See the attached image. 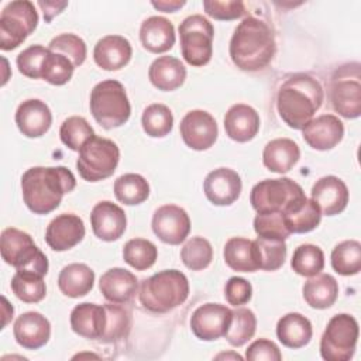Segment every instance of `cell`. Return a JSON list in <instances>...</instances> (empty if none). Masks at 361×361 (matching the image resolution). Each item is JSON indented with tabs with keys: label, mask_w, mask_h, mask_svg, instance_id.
<instances>
[{
	"label": "cell",
	"mask_w": 361,
	"mask_h": 361,
	"mask_svg": "<svg viewBox=\"0 0 361 361\" xmlns=\"http://www.w3.org/2000/svg\"><path fill=\"white\" fill-rule=\"evenodd\" d=\"M75 188L76 179L66 166H32L21 176L23 200L34 214L54 212Z\"/></svg>",
	"instance_id": "obj_1"
},
{
	"label": "cell",
	"mask_w": 361,
	"mask_h": 361,
	"mask_svg": "<svg viewBox=\"0 0 361 361\" xmlns=\"http://www.w3.org/2000/svg\"><path fill=\"white\" fill-rule=\"evenodd\" d=\"M276 51L269 25L257 17H245L230 39V56L241 71L257 72L267 68Z\"/></svg>",
	"instance_id": "obj_2"
},
{
	"label": "cell",
	"mask_w": 361,
	"mask_h": 361,
	"mask_svg": "<svg viewBox=\"0 0 361 361\" xmlns=\"http://www.w3.org/2000/svg\"><path fill=\"white\" fill-rule=\"evenodd\" d=\"M322 85L307 73H293L281 86L276 94L279 117L295 130H302L323 103Z\"/></svg>",
	"instance_id": "obj_3"
},
{
	"label": "cell",
	"mask_w": 361,
	"mask_h": 361,
	"mask_svg": "<svg viewBox=\"0 0 361 361\" xmlns=\"http://www.w3.org/2000/svg\"><path fill=\"white\" fill-rule=\"evenodd\" d=\"M189 296V281L178 269H164L141 282L138 299L151 313H166L182 305Z\"/></svg>",
	"instance_id": "obj_4"
},
{
	"label": "cell",
	"mask_w": 361,
	"mask_h": 361,
	"mask_svg": "<svg viewBox=\"0 0 361 361\" xmlns=\"http://www.w3.org/2000/svg\"><path fill=\"white\" fill-rule=\"evenodd\" d=\"M306 200L299 183L289 178L264 179L250 193V203L257 213H282L296 210Z\"/></svg>",
	"instance_id": "obj_5"
},
{
	"label": "cell",
	"mask_w": 361,
	"mask_h": 361,
	"mask_svg": "<svg viewBox=\"0 0 361 361\" xmlns=\"http://www.w3.org/2000/svg\"><path fill=\"white\" fill-rule=\"evenodd\" d=\"M89 107L93 118L106 130L121 127L131 114L126 89L114 79L103 80L92 89Z\"/></svg>",
	"instance_id": "obj_6"
},
{
	"label": "cell",
	"mask_w": 361,
	"mask_h": 361,
	"mask_svg": "<svg viewBox=\"0 0 361 361\" xmlns=\"http://www.w3.org/2000/svg\"><path fill=\"white\" fill-rule=\"evenodd\" d=\"M1 258L16 271H30L45 276L48 272L47 255L35 245L32 237L14 227L4 228L0 238Z\"/></svg>",
	"instance_id": "obj_7"
},
{
	"label": "cell",
	"mask_w": 361,
	"mask_h": 361,
	"mask_svg": "<svg viewBox=\"0 0 361 361\" xmlns=\"http://www.w3.org/2000/svg\"><path fill=\"white\" fill-rule=\"evenodd\" d=\"M120 161L117 144L109 138L92 137L79 149L76 168L79 175L87 182H99L110 178Z\"/></svg>",
	"instance_id": "obj_8"
},
{
	"label": "cell",
	"mask_w": 361,
	"mask_h": 361,
	"mask_svg": "<svg viewBox=\"0 0 361 361\" xmlns=\"http://www.w3.org/2000/svg\"><path fill=\"white\" fill-rule=\"evenodd\" d=\"M358 341V323L347 313L333 316L320 338V355L326 361H348Z\"/></svg>",
	"instance_id": "obj_9"
},
{
	"label": "cell",
	"mask_w": 361,
	"mask_h": 361,
	"mask_svg": "<svg viewBox=\"0 0 361 361\" xmlns=\"http://www.w3.org/2000/svg\"><path fill=\"white\" fill-rule=\"evenodd\" d=\"M179 37L182 56L189 65L203 66L210 62L214 28L206 17L200 14L186 17L179 25Z\"/></svg>",
	"instance_id": "obj_10"
},
{
	"label": "cell",
	"mask_w": 361,
	"mask_h": 361,
	"mask_svg": "<svg viewBox=\"0 0 361 361\" xmlns=\"http://www.w3.org/2000/svg\"><path fill=\"white\" fill-rule=\"evenodd\" d=\"M38 25V13L28 0L8 3L0 16V48L16 49Z\"/></svg>",
	"instance_id": "obj_11"
},
{
	"label": "cell",
	"mask_w": 361,
	"mask_h": 361,
	"mask_svg": "<svg viewBox=\"0 0 361 361\" xmlns=\"http://www.w3.org/2000/svg\"><path fill=\"white\" fill-rule=\"evenodd\" d=\"M330 102L336 113L345 118L361 114V75L360 65L351 63L338 68L330 82Z\"/></svg>",
	"instance_id": "obj_12"
},
{
	"label": "cell",
	"mask_w": 361,
	"mask_h": 361,
	"mask_svg": "<svg viewBox=\"0 0 361 361\" xmlns=\"http://www.w3.org/2000/svg\"><path fill=\"white\" fill-rule=\"evenodd\" d=\"M233 317V310L220 303H204L190 317L193 334L203 341H214L224 337Z\"/></svg>",
	"instance_id": "obj_13"
},
{
	"label": "cell",
	"mask_w": 361,
	"mask_h": 361,
	"mask_svg": "<svg viewBox=\"0 0 361 361\" xmlns=\"http://www.w3.org/2000/svg\"><path fill=\"white\" fill-rule=\"evenodd\" d=\"M183 142L195 151L209 149L217 140L219 128L214 117L206 110H190L179 126Z\"/></svg>",
	"instance_id": "obj_14"
},
{
	"label": "cell",
	"mask_w": 361,
	"mask_h": 361,
	"mask_svg": "<svg viewBox=\"0 0 361 361\" xmlns=\"http://www.w3.org/2000/svg\"><path fill=\"white\" fill-rule=\"evenodd\" d=\"M152 231L165 244L179 245L190 231L189 214L176 204H164L154 212Z\"/></svg>",
	"instance_id": "obj_15"
},
{
	"label": "cell",
	"mask_w": 361,
	"mask_h": 361,
	"mask_svg": "<svg viewBox=\"0 0 361 361\" xmlns=\"http://www.w3.org/2000/svg\"><path fill=\"white\" fill-rule=\"evenodd\" d=\"M243 183L240 175L230 168H217L207 173L203 190L210 203L216 206H230L241 195Z\"/></svg>",
	"instance_id": "obj_16"
},
{
	"label": "cell",
	"mask_w": 361,
	"mask_h": 361,
	"mask_svg": "<svg viewBox=\"0 0 361 361\" xmlns=\"http://www.w3.org/2000/svg\"><path fill=\"white\" fill-rule=\"evenodd\" d=\"M90 224L97 238L102 241H116L126 231L127 217L118 204L102 200L92 209Z\"/></svg>",
	"instance_id": "obj_17"
},
{
	"label": "cell",
	"mask_w": 361,
	"mask_h": 361,
	"mask_svg": "<svg viewBox=\"0 0 361 361\" xmlns=\"http://www.w3.org/2000/svg\"><path fill=\"white\" fill-rule=\"evenodd\" d=\"M83 220L73 213L56 216L45 230V241L54 251H68L85 237Z\"/></svg>",
	"instance_id": "obj_18"
},
{
	"label": "cell",
	"mask_w": 361,
	"mask_h": 361,
	"mask_svg": "<svg viewBox=\"0 0 361 361\" xmlns=\"http://www.w3.org/2000/svg\"><path fill=\"white\" fill-rule=\"evenodd\" d=\"M302 135L306 144L317 151L334 148L344 137V126L334 114H322L312 118L303 128Z\"/></svg>",
	"instance_id": "obj_19"
},
{
	"label": "cell",
	"mask_w": 361,
	"mask_h": 361,
	"mask_svg": "<svg viewBox=\"0 0 361 361\" xmlns=\"http://www.w3.org/2000/svg\"><path fill=\"white\" fill-rule=\"evenodd\" d=\"M348 197L347 185L334 175L323 176L312 186V200L326 216L340 214L347 207Z\"/></svg>",
	"instance_id": "obj_20"
},
{
	"label": "cell",
	"mask_w": 361,
	"mask_h": 361,
	"mask_svg": "<svg viewBox=\"0 0 361 361\" xmlns=\"http://www.w3.org/2000/svg\"><path fill=\"white\" fill-rule=\"evenodd\" d=\"M16 124L20 133L28 138L42 137L52 124V113L45 102L28 99L16 110Z\"/></svg>",
	"instance_id": "obj_21"
},
{
	"label": "cell",
	"mask_w": 361,
	"mask_h": 361,
	"mask_svg": "<svg viewBox=\"0 0 361 361\" xmlns=\"http://www.w3.org/2000/svg\"><path fill=\"white\" fill-rule=\"evenodd\" d=\"M13 334L23 348L38 350L48 343L51 337V324L41 313L25 312L14 322Z\"/></svg>",
	"instance_id": "obj_22"
},
{
	"label": "cell",
	"mask_w": 361,
	"mask_h": 361,
	"mask_svg": "<svg viewBox=\"0 0 361 361\" xmlns=\"http://www.w3.org/2000/svg\"><path fill=\"white\" fill-rule=\"evenodd\" d=\"M99 289L110 303H128L138 290L137 276L124 268L107 269L99 281Z\"/></svg>",
	"instance_id": "obj_23"
},
{
	"label": "cell",
	"mask_w": 361,
	"mask_h": 361,
	"mask_svg": "<svg viewBox=\"0 0 361 361\" xmlns=\"http://www.w3.org/2000/svg\"><path fill=\"white\" fill-rule=\"evenodd\" d=\"M107 313L104 305L96 303H79L71 312L72 330L87 340H100L106 330Z\"/></svg>",
	"instance_id": "obj_24"
},
{
	"label": "cell",
	"mask_w": 361,
	"mask_h": 361,
	"mask_svg": "<svg viewBox=\"0 0 361 361\" xmlns=\"http://www.w3.org/2000/svg\"><path fill=\"white\" fill-rule=\"evenodd\" d=\"M133 55L131 44L123 35H106L97 41L93 58L99 68L104 71H118L124 68Z\"/></svg>",
	"instance_id": "obj_25"
},
{
	"label": "cell",
	"mask_w": 361,
	"mask_h": 361,
	"mask_svg": "<svg viewBox=\"0 0 361 361\" xmlns=\"http://www.w3.org/2000/svg\"><path fill=\"white\" fill-rule=\"evenodd\" d=\"M224 130L233 141H251L259 131V114L248 104H234L224 116Z\"/></svg>",
	"instance_id": "obj_26"
},
{
	"label": "cell",
	"mask_w": 361,
	"mask_h": 361,
	"mask_svg": "<svg viewBox=\"0 0 361 361\" xmlns=\"http://www.w3.org/2000/svg\"><path fill=\"white\" fill-rule=\"evenodd\" d=\"M140 41L148 52H166L175 44V28L172 23L165 17H148L140 27Z\"/></svg>",
	"instance_id": "obj_27"
},
{
	"label": "cell",
	"mask_w": 361,
	"mask_h": 361,
	"mask_svg": "<svg viewBox=\"0 0 361 361\" xmlns=\"http://www.w3.org/2000/svg\"><path fill=\"white\" fill-rule=\"evenodd\" d=\"M148 78L158 90L172 92L185 83L186 68L180 59L164 55L151 63L148 69Z\"/></svg>",
	"instance_id": "obj_28"
},
{
	"label": "cell",
	"mask_w": 361,
	"mask_h": 361,
	"mask_svg": "<svg viewBox=\"0 0 361 361\" xmlns=\"http://www.w3.org/2000/svg\"><path fill=\"white\" fill-rule=\"evenodd\" d=\"M224 262L238 272H255L261 269L259 254L255 241L244 237L230 238L223 250Z\"/></svg>",
	"instance_id": "obj_29"
},
{
	"label": "cell",
	"mask_w": 361,
	"mask_h": 361,
	"mask_svg": "<svg viewBox=\"0 0 361 361\" xmlns=\"http://www.w3.org/2000/svg\"><path fill=\"white\" fill-rule=\"evenodd\" d=\"M299 145L290 138L271 140L262 152V162L265 168L275 173L289 172L299 161Z\"/></svg>",
	"instance_id": "obj_30"
},
{
	"label": "cell",
	"mask_w": 361,
	"mask_h": 361,
	"mask_svg": "<svg viewBox=\"0 0 361 361\" xmlns=\"http://www.w3.org/2000/svg\"><path fill=\"white\" fill-rule=\"evenodd\" d=\"M312 336V323L300 313H286L276 323V337L288 348L296 350L307 345Z\"/></svg>",
	"instance_id": "obj_31"
},
{
	"label": "cell",
	"mask_w": 361,
	"mask_h": 361,
	"mask_svg": "<svg viewBox=\"0 0 361 361\" xmlns=\"http://www.w3.org/2000/svg\"><path fill=\"white\" fill-rule=\"evenodd\" d=\"M94 283V272L90 267L73 262L62 268L58 275V288L68 298H80L87 295Z\"/></svg>",
	"instance_id": "obj_32"
},
{
	"label": "cell",
	"mask_w": 361,
	"mask_h": 361,
	"mask_svg": "<svg viewBox=\"0 0 361 361\" xmlns=\"http://www.w3.org/2000/svg\"><path fill=\"white\" fill-rule=\"evenodd\" d=\"M303 299L313 309H327L334 305L338 296V283L329 274L310 276L303 285Z\"/></svg>",
	"instance_id": "obj_33"
},
{
	"label": "cell",
	"mask_w": 361,
	"mask_h": 361,
	"mask_svg": "<svg viewBox=\"0 0 361 361\" xmlns=\"http://www.w3.org/2000/svg\"><path fill=\"white\" fill-rule=\"evenodd\" d=\"M114 195L120 203L127 206L140 204L148 199L149 185L138 173H124L114 182Z\"/></svg>",
	"instance_id": "obj_34"
},
{
	"label": "cell",
	"mask_w": 361,
	"mask_h": 361,
	"mask_svg": "<svg viewBox=\"0 0 361 361\" xmlns=\"http://www.w3.org/2000/svg\"><path fill=\"white\" fill-rule=\"evenodd\" d=\"M13 293L25 303H38L47 295L44 276L30 271H16L11 278Z\"/></svg>",
	"instance_id": "obj_35"
},
{
	"label": "cell",
	"mask_w": 361,
	"mask_h": 361,
	"mask_svg": "<svg viewBox=\"0 0 361 361\" xmlns=\"http://www.w3.org/2000/svg\"><path fill=\"white\" fill-rule=\"evenodd\" d=\"M331 267L340 275H357L361 269V244L357 240L337 244L331 251Z\"/></svg>",
	"instance_id": "obj_36"
},
{
	"label": "cell",
	"mask_w": 361,
	"mask_h": 361,
	"mask_svg": "<svg viewBox=\"0 0 361 361\" xmlns=\"http://www.w3.org/2000/svg\"><path fill=\"white\" fill-rule=\"evenodd\" d=\"M141 124L147 135L162 138L172 131L173 116L168 106L162 103H154L144 109Z\"/></svg>",
	"instance_id": "obj_37"
},
{
	"label": "cell",
	"mask_w": 361,
	"mask_h": 361,
	"mask_svg": "<svg viewBox=\"0 0 361 361\" xmlns=\"http://www.w3.org/2000/svg\"><path fill=\"white\" fill-rule=\"evenodd\" d=\"M158 257L154 243L145 238H131L123 247V259L137 271L151 268Z\"/></svg>",
	"instance_id": "obj_38"
},
{
	"label": "cell",
	"mask_w": 361,
	"mask_h": 361,
	"mask_svg": "<svg viewBox=\"0 0 361 361\" xmlns=\"http://www.w3.org/2000/svg\"><path fill=\"white\" fill-rule=\"evenodd\" d=\"M257 330V317L252 310L247 307H237L233 310V317L227 333L224 334L226 340L233 347H241L248 340L252 338Z\"/></svg>",
	"instance_id": "obj_39"
},
{
	"label": "cell",
	"mask_w": 361,
	"mask_h": 361,
	"mask_svg": "<svg viewBox=\"0 0 361 361\" xmlns=\"http://www.w3.org/2000/svg\"><path fill=\"white\" fill-rule=\"evenodd\" d=\"M283 219L290 234H302L309 233L319 226L322 220V212L312 199L306 197V200L296 210L285 214Z\"/></svg>",
	"instance_id": "obj_40"
},
{
	"label": "cell",
	"mask_w": 361,
	"mask_h": 361,
	"mask_svg": "<svg viewBox=\"0 0 361 361\" xmlns=\"http://www.w3.org/2000/svg\"><path fill=\"white\" fill-rule=\"evenodd\" d=\"M290 267L302 276L317 275L324 267V254L317 245L302 244L293 251Z\"/></svg>",
	"instance_id": "obj_41"
},
{
	"label": "cell",
	"mask_w": 361,
	"mask_h": 361,
	"mask_svg": "<svg viewBox=\"0 0 361 361\" xmlns=\"http://www.w3.org/2000/svg\"><path fill=\"white\" fill-rule=\"evenodd\" d=\"M94 131L92 126L87 123L86 118L80 116H72L68 117L61 128H59V137L61 141L72 151H78L83 147L86 141H89L92 137H94Z\"/></svg>",
	"instance_id": "obj_42"
},
{
	"label": "cell",
	"mask_w": 361,
	"mask_h": 361,
	"mask_svg": "<svg viewBox=\"0 0 361 361\" xmlns=\"http://www.w3.org/2000/svg\"><path fill=\"white\" fill-rule=\"evenodd\" d=\"M180 259L186 268L202 271L207 268L213 259L212 244L203 237H192L180 250Z\"/></svg>",
	"instance_id": "obj_43"
},
{
	"label": "cell",
	"mask_w": 361,
	"mask_h": 361,
	"mask_svg": "<svg viewBox=\"0 0 361 361\" xmlns=\"http://www.w3.org/2000/svg\"><path fill=\"white\" fill-rule=\"evenodd\" d=\"M104 309L107 313V324L99 341L107 344V343H116L127 337L131 327L130 313L124 307L118 306L117 303H107L104 305Z\"/></svg>",
	"instance_id": "obj_44"
},
{
	"label": "cell",
	"mask_w": 361,
	"mask_h": 361,
	"mask_svg": "<svg viewBox=\"0 0 361 361\" xmlns=\"http://www.w3.org/2000/svg\"><path fill=\"white\" fill-rule=\"evenodd\" d=\"M73 69V63L65 55L49 49L42 63L41 79L47 80L51 85L62 86L71 80Z\"/></svg>",
	"instance_id": "obj_45"
},
{
	"label": "cell",
	"mask_w": 361,
	"mask_h": 361,
	"mask_svg": "<svg viewBox=\"0 0 361 361\" xmlns=\"http://www.w3.org/2000/svg\"><path fill=\"white\" fill-rule=\"evenodd\" d=\"M48 48L54 52L65 55L73 63L75 68L80 66L85 62L87 54L85 41L80 37L71 32H65L52 38Z\"/></svg>",
	"instance_id": "obj_46"
},
{
	"label": "cell",
	"mask_w": 361,
	"mask_h": 361,
	"mask_svg": "<svg viewBox=\"0 0 361 361\" xmlns=\"http://www.w3.org/2000/svg\"><path fill=\"white\" fill-rule=\"evenodd\" d=\"M254 241L258 248L261 269L276 271L283 265L285 258H286L285 240L257 237V240H254Z\"/></svg>",
	"instance_id": "obj_47"
},
{
	"label": "cell",
	"mask_w": 361,
	"mask_h": 361,
	"mask_svg": "<svg viewBox=\"0 0 361 361\" xmlns=\"http://www.w3.org/2000/svg\"><path fill=\"white\" fill-rule=\"evenodd\" d=\"M254 230L258 237L286 240L290 231L286 227L282 213H258L254 219Z\"/></svg>",
	"instance_id": "obj_48"
},
{
	"label": "cell",
	"mask_w": 361,
	"mask_h": 361,
	"mask_svg": "<svg viewBox=\"0 0 361 361\" xmlns=\"http://www.w3.org/2000/svg\"><path fill=\"white\" fill-rule=\"evenodd\" d=\"M48 52H49V48H45L38 44L31 45L24 51H21L17 56V68L20 73L31 79H41L42 63Z\"/></svg>",
	"instance_id": "obj_49"
},
{
	"label": "cell",
	"mask_w": 361,
	"mask_h": 361,
	"mask_svg": "<svg viewBox=\"0 0 361 361\" xmlns=\"http://www.w3.org/2000/svg\"><path fill=\"white\" fill-rule=\"evenodd\" d=\"M203 8L207 16H210L214 20L221 21H230L240 18L245 13V6L240 0H204Z\"/></svg>",
	"instance_id": "obj_50"
},
{
	"label": "cell",
	"mask_w": 361,
	"mask_h": 361,
	"mask_svg": "<svg viewBox=\"0 0 361 361\" xmlns=\"http://www.w3.org/2000/svg\"><path fill=\"white\" fill-rule=\"evenodd\" d=\"M252 296V286L251 283L241 278V276H231L224 286V298L226 300L238 307L241 305H245L251 300Z\"/></svg>",
	"instance_id": "obj_51"
},
{
	"label": "cell",
	"mask_w": 361,
	"mask_h": 361,
	"mask_svg": "<svg viewBox=\"0 0 361 361\" xmlns=\"http://www.w3.org/2000/svg\"><path fill=\"white\" fill-rule=\"evenodd\" d=\"M245 358L250 361H281L282 354L274 341L259 338L248 345L245 350Z\"/></svg>",
	"instance_id": "obj_52"
},
{
	"label": "cell",
	"mask_w": 361,
	"mask_h": 361,
	"mask_svg": "<svg viewBox=\"0 0 361 361\" xmlns=\"http://www.w3.org/2000/svg\"><path fill=\"white\" fill-rule=\"evenodd\" d=\"M38 6L44 11L45 21L49 23L56 14H59L68 6V1H38Z\"/></svg>",
	"instance_id": "obj_53"
},
{
	"label": "cell",
	"mask_w": 361,
	"mask_h": 361,
	"mask_svg": "<svg viewBox=\"0 0 361 361\" xmlns=\"http://www.w3.org/2000/svg\"><path fill=\"white\" fill-rule=\"evenodd\" d=\"M155 8L161 10V11H165V13H173L176 11L178 8L183 7L185 6V1H176V0H161V1H152L151 3Z\"/></svg>",
	"instance_id": "obj_54"
},
{
	"label": "cell",
	"mask_w": 361,
	"mask_h": 361,
	"mask_svg": "<svg viewBox=\"0 0 361 361\" xmlns=\"http://www.w3.org/2000/svg\"><path fill=\"white\" fill-rule=\"evenodd\" d=\"M216 358L217 360H220V358H234V360H243V357L241 355H238V354H234V353H231V354H226V353H221V354H219V355H216Z\"/></svg>",
	"instance_id": "obj_55"
}]
</instances>
